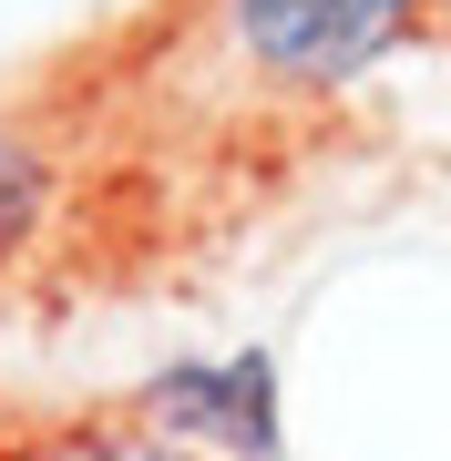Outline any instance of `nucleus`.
<instances>
[{
	"label": "nucleus",
	"instance_id": "7ed1b4c3",
	"mask_svg": "<svg viewBox=\"0 0 451 461\" xmlns=\"http://www.w3.org/2000/svg\"><path fill=\"white\" fill-rule=\"evenodd\" d=\"M32 461H195L185 441H154V430H72V441H51Z\"/></svg>",
	"mask_w": 451,
	"mask_h": 461
},
{
	"label": "nucleus",
	"instance_id": "f257e3e1",
	"mask_svg": "<svg viewBox=\"0 0 451 461\" xmlns=\"http://www.w3.org/2000/svg\"><path fill=\"white\" fill-rule=\"evenodd\" d=\"M236 41L277 83H359L369 62L410 41L420 0H226Z\"/></svg>",
	"mask_w": 451,
	"mask_h": 461
},
{
	"label": "nucleus",
	"instance_id": "20e7f679",
	"mask_svg": "<svg viewBox=\"0 0 451 461\" xmlns=\"http://www.w3.org/2000/svg\"><path fill=\"white\" fill-rule=\"evenodd\" d=\"M32 195H41L32 154H21V144H0V236H21V215H32Z\"/></svg>",
	"mask_w": 451,
	"mask_h": 461
},
{
	"label": "nucleus",
	"instance_id": "f03ea898",
	"mask_svg": "<svg viewBox=\"0 0 451 461\" xmlns=\"http://www.w3.org/2000/svg\"><path fill=\"white\" fill-rule=\"evenodd\" d=\"M154 420H175L185 441L205 451H236V461H277V369L257 359H226V369H165L154 379Z\"/></svg>",
	"mask_w": 451,
	"mask_h": 461
}]
</instances>
